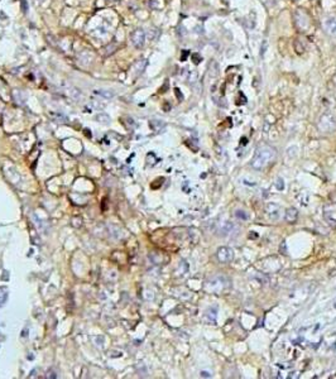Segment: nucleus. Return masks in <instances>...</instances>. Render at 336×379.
Masks as SVG:
<instances>
[{
	"instance_id": "393cba45",
	"label": "nucleus",
	"mask_w": 336,
	"mask_h": 379,
	"mask_svg": "<svg viewBox=\"0 0 336 379\" xmlns=\"http://www.w3.org/2000/svg\"><path fill=\"white\" fill-rule=\"evenodd\" d=\"M158 34H159V32L157 29H150L149 33H148V37H149L150 40H156L158 38Z\"/></svg>"
},
{
	"instance_id": "72a5a7b5",
	"label": "nucleus",
	"mask_w": 336,
	"mask_h": 379,
	"mask_svg": "<svg viewBox=\"0 0 336 379\" xmlns=\"http://www.w3.org/2000/svg\"><path fill=\"white\" fill-rule=\"evenodd\" d=\"M110 355H111V356H114V358H116V356H121V353H120V351H111Z\"/></svg>"
},
{
	"instance_id": "58836bf2",
	"label": "nucleus",
	"mask_w": 336,
	"mask_h": 379,
	"mask_svg": "<svg viewBox=\"0 0 336 379\" xmlns=\"http://www.w3.org/2000/svg\"><path fill=\"white\" fill-rule=\"evenodd\" d=\"M27 331H28V328L26 327V328L23 330V332H22V336H27Z\"/></svg>"
},
{
	"instance_id": "c85d7f7f",
	"label": "nucleus",
	"mask_w": 336,
	"mask_h": 379,
	"mask_svg": "<svg viewBox=\"0 0 336 379\" xmlns=\"http://www.w3.org/2000/svg\"><path fill=\"white\" fill-rule=\"evenodd\" d=\"M192 60H194V63H195V65H198L201 61H202V57H201L198 53H195L194 56H192Z\"/></svg>"
},
{
	"instance_id": "4be33fe9",
	"label": "nucleus",
	"mask_w": 336,
	"mask_h": 379,
	"mask_svg": "<svg viewBox=\"0 0 336 379\" xmlns=\"http://www.w3.org/2000/svg\"><path fill=\"white\" fill-rule=\"evenodd\" d=\"M234 215L236 219H239V220H248V214L244 211V210H236Z\"/></svg>"
},
{
	"instance_id": "4c0bfd02",
	"label": "nucleus",
	"mask_w": 336,
	"mask_h": 379,
	"mask_svg": "<svg viewBox=\"0 0 336 379\" xmlns=\"http://www.w3.org/2000/svg\"><path fill=\"white\" fill-rule=\"evenodd\" d=\"M48 377H51V378H57V375L53 373V372H51V373H48Z\"/></svg>"
},
{
	"instance_id": "6ab92c4d",
	"label": "nucleus",
	"mask_w": 336,
	"mask_h": 379,
	"mask_svg": "<svg viewBox=\"0 0 336 379\" xmlns=\"http://www.w3.org/2000/svg\"><path fill=\"white\" fill-rule=\"evenodd\" d=\"M145 66H147V61L145 60H139V61L135 62V65H134V68H135V71L138 73H142L143 71H144Z\"/></svg>"
},
{
	"instance_id": "f03ea898",
	"label": "nucleus",
	"mask_w": 336,
	"mask_h": 379,
	"mask_svg": "<svg viewBox=\"0 0 336 379\" xmlns=\"http://www.w3.org/2000/svg\"><path fill=\"white\" fill-rule=\"evenodd\" d=\"M204 288L208 293L212 294H222L231 288V281L228 275L216 273L210 275L204 283Z\"/></svg>"
},
{
	"instance_id": "e433bc0d",
	"label": "nucleus",
	"mask_w": 336,
	"mask_h": 379,
	"mask_svg": "<svg viewBox=\"0 0 336 379\" xmlns=\"http://www.w3.org/2000/svg\"><path fill=\"white\" fill-rule=\"evenodd\" d=\"M83 132H85V135H86L87 138H91V135H92V134H91V132H90L89 129H85Z\"/></svg>"
},
{
	"instance_id": "f704fd0d",
	"label": "nucleus",
	"mask_w": 336,
	"mask_h": 379,
	"mask_svg": "<svg viewBox=\"0 0 336 379\" xmlns=\"http://www.w3.org/2000/svg\"><path fill=\"white\" fill-rule=\"evenodd\" d=\"M3 273H4V274H3V279H4V281H8V279H9V273H8L6 271H4Z\"/></svg>"
},
{
	"instance_id": "aec40b11",
	"label": "nucleus",
	"mask_w": 336,
	"mask_h": 379,
	"mask_svg": "<svg viewBox=\"0 0 336 379\" xmlns=\"http://www.w3.org/2000/svg\"><path fill=\"white\" fill-rule=\"evenodd\" d=\"M116 49H117V44L113 42V43L107 44V46L105 47V54H106V56H110V54H113V53L115 52Z\"/></svg>"
},
{
	"instance_id": "20e7f679",
	"label": "nucleus",
	"mask_w": 336,
	"mask_h": 379,
	"mask_svg": "<svg viewBox=\"0 0 336 379\" xmlns=\"http://www.w3.org/2000/svg\"><path fill=\"white\" fill-rule=\"evenodd\" d=\"M216 258L221 264H228L234 259V250L229 247H220L216 251Z\"/></svg>"
},
{
	"instance_id": "c756f323",
	"label": "nucleus",
	"mask_w": 336,
	"mask_h": 379,
	"mask_svg": "<svg viewBox=\"0 0 336 379\" xmlns=\"http://www.w3.org/2000/svg\"><path fill=\"white\" fill-rule=\"evenodd\" d=\"M92 105H94V106H95V109H97V110H100V109H104V107H105V104H99V103H96L95 100L92 101Z\"/></svg>"
},
{
	"instance_id": "a878e982",
	"label": "nucleus",
	"mask_w": 336,
	"mask_h": 379,
	"mask_svg": "<svg viewBox=\"0 0 336 379\" xmlns=\"http://www.w3.org/2000/svg\"><path fill=\"white\" fill-rule=\"evenodd\" d=\"M81 224H82V219H81V217H73V219H72V225H73L75 227L81 226Z\"/></svg>"
},
{
	"instance_id": "b1692460",
	"label": "nucleus",
	"mask_w": 336,
	"mask_h": 379,
	"mask_svg": "<svg viewBox=\"0 0 336 379\" xmlns=\"http://www.w3.org/2000/svg\"><path fill=\"white\" fill-rule=\"evenodd\" d=\"M274 186H275V188L278 190V191H283V188H284V182H283V180L281 178V177H278V178L275 180Z\"/></svg>"
},
{
	"instance_id": "a211bd4d",
	"label": "nucleus",
	"mask_w": 336,
	"mask_h": 379,
	"mask_svg": "<svg viewBox=\"0 0 336 379\" xmlns=\"http://www.w3.org/2000/svg\"><path fill=\"white\" fill-rule=\"evenodd\" d=\"M177 273H180V275H184V274L188 273V263L186 262V260H182V262L180 263Z\"/></svg>"
},
{
	"instance_id": "dca6fc26",
	"label": "nucleus",
	"mask_w": 336,
	"mask_h": 379,
	"mask_svg": "<svg viewBox=\"0 0 336 379\" xmlns=\"http://www.w3.org/2000/svg\"><path fill=\"white\" fill-rule=\"evenodd\" d=\"M49 115H51L53 121H57V123H66L67 120H68V119H67V116H65L61 113H49Z\"/></svg>"
},
{
	"instance_id": "9b49d317",
	"label": "nucleus",
	"mask_w": 336,
	"mask_h": 379,
	"mask_svg": "<svg viewBox=\"0 0 336 379\" xmlns=\"http://www.w3.org/2000/svg\"><path fill=\"white\" fill-rule=\"evenodd\" d=\"M67 95H68L72 100H75V101H79V100H81L82 99V92L77 89V87H75V86H67Z\"/></svg>"
},
{
	"instance_id": "412c9836",
	"label": "nucleus",
	"mask_w": 336,
	"mask_h": 379,
	"mask_svg": "<svg viewBox=\"0 0 336 379\" xmlns=\"http://www.w3.org/2000/svg\"><path fill=\"white\" fill-rule=\"evenodd\" d=\"M214 103H215L216 105L221 106V107H226V106H228V103H226V99H224L222 96H220V97L214 96Z\"/></svg>"
},
{
	"instance_id": "f3484780",
	"label": "nucleus",
	"mask_w": 336,
	"mask_h": 379,
	"mask_svg": "<svg viewBox=\"0 0 336 379\" xmlns=\"http://www.w3.org/2000/svg\"><path fill=\"white\" fill-rule=\"evenodd\" d=\"M13 96H14V100H15L18 104H24V101H26V95H23L22 91L15 90V91L13 92Z\"/></svg>"
},
{
	"instance_id": "473e14b6",
	"label": "nucleus",
	"mask_w": 336,
	"mask_h": 379,
	"mask_svg": "<svg viewBox=\"0 0 336 379\" xmlns=\"http://www.w3.org/2000/svg\"><path fill=\"white\" fill-rule=\"evenodd\" d=\"M201 377L202 378H211V374L208 372H201Z\"/></svg>"
},
{
	"instance_id": "f8f14e48",
	"label": "nucleus",
	"mask_w": 336,
	"mask_h": 379,
	"mask_svg": "<svg viewBox=\"0 0 336 379\" xmlns=\"http://www.w3.org/2000/svg\"><path fill=\"white\" fill-rule=\"evenodd\" d=\"M94 92H95L96 95L101 96V97H104V99H107V100H110V99L115 97V91H114V90H110V89H97V90H95Z\"/></svg>"
},
{
	"instance_id": "2f4dec72",
	"label": "nucleus",
	"mask_w": 336,
	"mask_h": 379,
	"mask_svg": "<svg viewBox=\"0 0 336 379\" xmlns=\"http://www.w3.org/2000/svg\"><path fill=\"white\" fill-rule=\"evenodd\" d=\"M187 56H188V51H183V52H182V57H181V61H186Z\"/></svg>"
},
{
	"instance_id": "4468645a",
	"label": "nucleus",
	"mask_w": 336,
	"mask_h": 379,
	"mask_svg": "<svg viewBox=\"0 0 336 379\" xmlns=\"http://www.w3.org/2000/svg\"><path fill=\"white\" fill-rule=\"evenodd\" d=\"M95 120L97 123H100V124H103V125H109V124H110V121H111L110 116H109L107 114H105V113H99L95 116Z\"/></svg>"
},
{
	"instance_id": "bb28decb",
	"label": "nucleus",
	"mask_w": 336,
	"mask_h": 379,
	"mask_svg": "<svg viewBox=\"0 0 336 379\" xmlns=\"http://www.w3.org/2000/svg\"><path fill=\"white\" fill-rule=\"evenodd\" d=\"M150 126H152L153 129L158 130V126H163V123H161L159 120H153V121H150Z\"/></svg>"
},
{
	"instance_id": "5701e85b",
	"label": "nucleus",
	"mask_w": 336,
	"mask_h": 379,
	"mask_svg": "<svg viewBox=\"0 0 336 379\" xmlns=\"http://www.w3.org/2000/svg\"><path fill=\"white\" fill-rule=\"evenodd\" d=\"M186 79H187L188 82H196V80H197V73L194 72V71H188V70H187V72H186Z\"/></svg>"
},
{
	"instance_id": "9d476101",
	"label": "nucleus",
	"mask_w": 336,
	"mask_h": 379,
	"mask_svg": "<svg viewBox=\"0 0 336 379\" xmlns=\"http://www.w3.org/2000/svg\"><path fill=\"white\" fill-rule=\"evenodd\" d=\"M297 217H298V211H297L296 207H289V209L285 210V212H284V220L287 221V223L295 224L296 220H297Z\"/></svg>"
},
{
	"instance_id": "7c9ffc66",
	"label": "nucleus",
	"mask_w": 336,
	"mask_h": 379,
	"mask_svg": "<svg viewBox=\"0 0 336 379\" xmlns=\"http://www.w3.org/2000/svg\"><path fill=\"white\" fill-rule=\"evenodd\" d=\"M174 94H176V96H177V99H178L180 101L183 100V96H182V94L180 92V89H174Z\"/></svg>"
},
{
	"instance_id": "c9c22d12",
	"label": "nucleus",
	"mask_w": 336,
	"mask_h": 379,
	"mask_svg": "<svg viewBox=\"0 0 336 379\" xmlns=\"http://www.w3.org/2000/svg\"><path fill=\"white\" fill-rule=\"evenodd\" d=\"M250 233H251V234L249 235L250 239H257V238H258V234H257V233H255V234H254V231H250Z\"/></svg>"
},
{
	"instance_id": "1a4fd4ad",
	"label": "nucleus",
	"mask_w": 336,
	"mask_h": 379,
	"mask_svg": "<svg viewBox=\"0 0 336 379\" xmlns=\"http://www.w3.org/2000/svg\"><path fill=\"white\" fill-rule=\"evenodd\" d=\"M233 230H234V224L230 221H224L217 226V234L220 237H228V235L233 233Z\"/></svg>"
},
{
	"instance_id": "f257e3e1",
	"label": "nucleus",
	"mask_w": 336,
	"mask_h": 379,
	"mask_svg": "<svg viewBox=\"0 0 336 379\" xmlns=\"http://www.w3.org/2000/svg\"><path fill=\"white\" fill-rule=\"evenodd\" d=\"M277 158V149L272 146L263 144L257 148L255 153L250 161V166L257 171H263L271 167Z\"/></svg>"
},
{
	"instance_id": "cd10ccee",
	"label": "nucleus",
	"mask_w": 336,
	"mask_h": 379,
	"mask_svg": "<svg viewBox=\"0 0 336 379\" xmlns=\"http://www.w3.org/2000/svg\"><path fill=\"white\" fill-rule=\"evenodd\" d=\"M20 8H22V12H23V13H27V12H28V3H27V0H20Z\"/></svg>"
},
{
	"instance_id": "ddd939ff",
	"label": "nucleus",
	"mask_w": 336,
	"mask_h": 379,
	"mask_svg": "<svg viewBox=\"0 0 336 379\" xmlns=\"http://www.w3.org/2000/svg\"><path fill=\"white\" fill-rule=\"evenodd\" d=\"M253 278H254V279H255L260 286H267L268 283H269V278H268V275L264 274V273L255 272V273L253 274Z\"/></svg>"
},
{
	"instance_id": "423d86ee",
	"label": "nucleus",
	"mask_w": 336,
	"mask_h": 379,
	"mask_svg": "<svg viewBox=\"0 0 336 379\" xmlns=\"http://www.w3.org/2000/svg\"><path fill=\"white\" fill-rule=\"evenodd\" d=\"M324 30L332 37H336V15L326 16L322 22Z\"/></svg>"
},
{
	"instance_id": "2eb2a0df",
	"label": "nucleus",
	"mask_w": 336,
	"mask_h": 379,
	"mask_svg": "<svg viewBox=\"0 0 336 379\" xmlns=\"http://www.w3.org/2000/svg\"><path fill=\"white\" fill-rule=\"evenodd\" d=\"M208 71H210V76H211L212 79L217 77V76H219V65H217V62L212 61L210 67H208Z\"/></svg>"
},
{
	"instance_id": "6e6552de",
	"label": "nucleus",
	"mask_w": 336,
	"mask_h": 379,
	"mask_svg": "<svg viewBox=\"0 0 336 379\" xmlns=\"http://www.w3.org/2000/svg\"><path fill=\"white\" fill-rule=\"evenodd\" d=\"M204 321L207 325H216L217 324V307L216 306H211L205 311Z\"/></svg>"
},
{
	"instance_id": "39448f33",
	"label": "nucleus",
	"mask_w": 336,
	"mask_h": 379,
	"mask_svg": "<svg viewBox=\"0 0 336 379\" xmlns=\"http://www.w3.org/2000/svg\"><path fill=\"white\" fill-rule=\"evenodd\" d=\"M264 211H265V215L269 217L272 221H277L281 216V207H279V205L274 204V202H268L265 205Z\"/></svg>"
},
{
	"instance_id": "0eeeda50",
	"label": "nucleus",
	"mask_w": 336,
	"mask_h": 379,
	"mask_svg": "<svg viewBox=\"0 0 336 379\" xmlns=\"http://www.w3.org/2000/svg\"><path fill=\"white\" fill-rule=\"evenodd\" d=\"M130 39H131V43L135 48H142L145 43V32L143 29H135L131 36H130Z\"/></svg>"
},
{
	"instance_id": "7ed1b4c3",
	"label": "nucleus",
	"mask_w": 336,
	"mask_h": 379,
	"mask_svg": "<svg viewBox=\"0 0 336 379\" xmlns=\"http://www.w3.org/2000/svg\"><path fill=\"white\" fill-rule=\"evenodd\" d=\"M318 129L322 133H334L336 130V118L331 113H325L318 120Z\"/></svg>"
}]
</instances>
